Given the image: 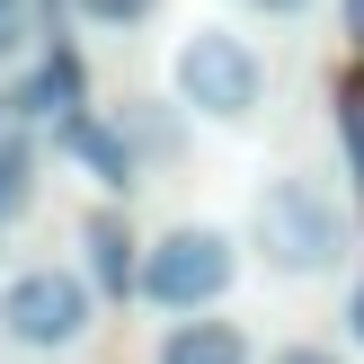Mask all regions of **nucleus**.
I'll list each match as a JSON object with an SVG mask.
<instances>
[{"instance_id":"9d476101","label":"nucleus","mask_w":364,"mask_h":364,"mask_svg":"<svg viewBox=\"0 0 364 364\" xmlns=\"http://www.w3.org/2000/svg\"><path fill=\"white\" fill-rule=\"evenodd\" d=\"M45 27H53V9H9V0H0V71L27 63V53L45 45Z\"/></svg>"},{"instance_id":"f3484780","label":"nucleus","mask_w":364,"mask_h":364,"mask_svg":"<svg viewBox=\"0 0 364 364\" xmlns=\"http://www.w3.org/2000/svg\"><path fill=\"white\" fill-rule=\"evenodd\" d=\"M9 9H53V0H9Z\"/></svg>"},{"instance_id":"a211bd4d","label":"nucleus","mask_w":364,"mask_h":364,"mask_svg":"<svg viewBox=\"0 0 364 364\" xmlns=\"http://www.w3.org/2000/svg\"><path fill=\"white\" fill-rule=\"evenodd\" d=\"M0 231H9V223H0Z\"/></svg>"},{"instance_id":"6e6552de","label":"nucleus","mask_w":364,"mask_h":364,"mask_svg":"<svg viewBox=\"0 0 364 364\" xmlns=\"http://www.w3.org/2000/svg\"><path fill=\"white\" fill-rule=\"evenodd\" d=\"M160 364H258V355H249V338L231 329V320L187 311V320H169V338H160Z\"/></svg>"},{"instance_id":"0eeeda50","label":"nucleus","mask_w":364,"mask_h":364,"mask_svg":"<svg viewBox=\"0 0 364 364\" xmlns=\"http://www.w3.org/2000/svg\"><path fill=\"white\" fill-rule=\"evenodd\" d=\"M80 249H89V284H98V294H142V258H151V249H134V231H124L116 213H89Z\"/></svg>"},{"instance_id":"1a4fd4ad","label":"nucleus","mask_w":364,"mask_h":364,"mask_svg":"<svg viewBox=\"0 0 364 364\" xmlns=\"http://www.w3.org/2000/svg\"><path fill=\"white\" fill-rule=\"evenodd\" d=\"M27 196H36V142L9 124V134H0V223H18Z\"/></svg>"},{"instance_id":"2eb2a0df","label":"nucleus","mask_w":364,"mask_h":364,"mask_svg":"<svg viewBox=\"0 0 364 364\" xmlns=\"http://www.w3.org/2000/svg\"><path fill=\"white\" fill-rule=\"evenodd\" d=\"M347 329H355V347H364V284H355V302H347Z\"/></svg>"},{"instance_id":"f257e3e1","label":"nucleus","mask_w":364,"mask_h":364,"mask_svg":"<svg viewBox=\"0 0 364 364\" xmlns=\"http://www.w3.org/2000/svg\"><path fill=\"white\" fill-rule=\"evenodd\" d=\"M249 249H258L267 276H284V284L338 276V258H347V213H338V196L320 187V178L284 169V178H267L258 205H249Z\"/></svg>"},{"instance_id":"9b49d317","label":"nucleus","mask_w":364,"mask_h":364,"mask_svg":"<svg viewBox=\"0 0 364 364\" xmlns=\"http://www.w3.org/2000/svg\"><path fill=\"white\" fill-rule=\"evenodd\" d=\"M71 9H80L89 27H142V18H151L160 0H71Z\"/></svg>"},{"instance_id":"f8f14e48","label":"nucleus","mask_w":364,"mask_h":364,"mask_svg":"<svg viewBox=\"0 0 364 364\" xmlns=\"http://www.w3.org/2000/svg\"><path fill=\"white\" fill-rule=\"evenodd\" d=\"M338 124H347V151H355V187H364V98L338 107Z\"/></svg>"},{"instance_id":"4468645a","label":"nucleus","mask_w":364,"mask_h":364,"mask_svg":"<svg viewBox=\"0 0 364 364\" xmlns=\"http://www.w3.org/2000/svg\"><path fill=\"white\" fill-rule=\"evenodd\" d=\"M240 9H258V18H311L320 0H240Z\"/></svg>"},{"instance_id":"ddd939ff","label":"nucleus","mask_w":364,"mask_h":364,"mask_svg":"<svg viewBox=\"0 0 364 364\" xmlns=\"http://www.w3.org/2000/svg\"><path fill=\"white\" fill-rule=\"evenodd\" d=\"M267 364H338V347H311V338H302V347H276Z\"/></svg>"},{"instance_id":"20e7f679","label":"nucleus","mask_w":364,"mask_h":364,"mask_svg":"<svg viewBox=\"0 0 364 364\" xmlns=\"http://www.w3.org/2000/svg\"><path fill=\"white\" fill-rule=\"evenodd\" d=\"M231 276H240V258H231V231L213 223H178L151 240V258H142V294L160 302V311H205V302L231 294Z\"/></svg>"},{"instance_id":"f03ea898","label":"nucleus","mask_w":364,"mask_h":364,"mask_svg":"<svg viewBox=\"0 0 364 364\" xmlns=\"http://www.w3.org/2000/svg\"><path fill=\"white\" fill-rule=\"evenodd\" d=\"M169 80H178V107H196V116H213V124H240L249 107L267 98L258 45H249V36H231V27H196L187 45H178Z\"/></svg>"},{"instance_id":"dca6fc26","label":"nucleus","mask_w":364,"mask_h":364,"mask_svg":"<svg viewBox=\"0 0 364 364\" xmlns=\"http://www.w3.org/2000/svg\"><path fill=\"white\" fill-rule=\"evenodd\" d=\"M347 27H355V36H364V0H347Z\"/></svg>"},{"instance_id":"39448f33","label":"nucleus","mask_w":364,"mask_h":364,"mask_svg":"<svg viewBox=\"0 0 364 364\" xmlns=\"http://www.w3.org/2000/svg\"><path fill=\"white\" fill-rule=\"evenodd\" d=\"M53 151H71L89 178H98L107 196H134V178H142V151L124 142V124H107V116H89V107H71L63 124H53Z\"/></svg>"},{"instance_id":"7ed1b4c3","label":"nucleus","mask_w":364,"mask_h":364,"mask_svg":"<svg viewBox=\"0 0 364 364\" xmlns=\"http://www.w3.org/2000/svg\"><path fill=\"white\" fill-rule=\"evenodd\" d=\"M0 338L27 355H71L89 338V276L71 267H27L0 284Z\"/></svg>"},{"instance_id":"423d86ee","label":"nucleus","mask_w":364,"mask_h":364,"mask_svg":"<svg viewBox=\"0 0 364 364\" xmlns=\"http://www.w3.org/2000/svg\"><path fill=\"white\" fill-rule=\"evenodd\" d=\"M71 107H80V53H71V45H53L45 63H36V80L0 89V124H36V116L63 124Z\"/></svg>"}]
</instances>
